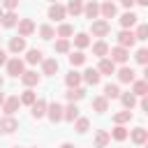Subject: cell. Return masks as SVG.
<instances>
[{
	"mask_svg": "<svg viewBox=\"0 0 148 148\" xmlns=\"http://www.w3.org/2000/svg\"><path fill=\"white\" fill-rule=\"evenodd\" d=\"M90 32H92V37H106V35L111 32V25H109V21H104V18H95V21L90 23Z\"/></svg>",
	"mask_w": 148,
	"mask_h": 148,
	"instance_id": "obj_1",
	"label": "cell"
},
{
	"mask_svg": "<svg viewBox=\"0 0 148 148\" xmlns=\"http://www.w3.org/2000/svg\"><path fill=\"white\" fill-rule=\"evenodd\" d=\"M109 56H111L109 60H111L113 65H118V62L123 65V62H127L130 51H127V49H123V46H113V49H109Z\"/></svg>",
	"mask_w": 148,
	"mask_h": 148,
	"instance_id": "obj_2",
	"label": "cell"
},
{
	"mask_svg": "<svg viewBox=\"0 0 148 148\" xmlns=\"http://www.w3.org/2000/svg\"><path fill=\"white\" fill-rule=\"evenodd\" d=\"M23 72H25V62H23L21 58H12V60H7V74H9V76H16V79H18Z\"/></svg>",
	"mask_w": 148,
	"mask_h": 148,
	"instance_id": "obj_3",
	"label": "cell"
},
{
	"mask_svg": "<svg viewBox=\"0 0 148 148\" xmlns=\"http://www.w3.org/2000/svg\"><path fill=\"white\" fill-rule=\"evenodd\" d=\"M21 106V102H18V95H12V97H5V102H2V111H5V116H14V111Z\"/></svg>",
	"mask_w": 148,
	"mask_h": 148,
	"instance_id": "obj_4",
	"label": "cell"
},
{
	"mask_svg": "<svg viewBox=\"0 0 148 148\" xmlns=\"http://www.w3.org/2000/svg\"><path fill=\"white\" fill-rule=\"evenodd\" d=\"M16 25H18V37H30V35L35 32V23H32V18H21Z\"/></svg>",
	"mask_w": 148,
	"mask_h": 148,
	"instance_id": "obj_5",
	"label": "cell"
},
{
	"mask_svg": "<svg viewBox=\"0 0 148 148\" xmlns=\"http://www.w3.org/2000/svg\"><path fill=\"white\" fill-rule=\"evenodd\" d=\"M134 32L132 30H120L118 32V46H123V49H130V46H134Z\"/></svg>",
	"mask_w": 148,
	"mask_h": 148,
	"instance_id": "obj_6",
	"label": "cell"
},
{
	"mask_svg": "<svg viewBox=\"0 0 148 148\" xmlns=\"http://www.w3.org/2000/svg\"><path fill=\"white\" fill-rule=\"evenodd\" d=\"M130 139H132L136 146H143V143L148 141V130H146V127H134V130L130 132Z\"/></svg>",
	"mask_w": 148,
	"mask_h": 148,
	"instance_id": "obj_7",
	"label": "cell"
},
{
	"mask_svg": "<svg viewBox=\"0 0 148 148\" xmlns=\"http://www.w3.org/2000/svg\"><path fill=\"white\" fill-rule=\"evenodd\" d=\"M99 79H102V74H99L97 69H92V67H88V69L81 74V81H86L88 86H97V83H99Z\"/></svg>",
	"mask_w": 148,
	"mask_h": 148,
	"instance_id": "obj_8",
	"label": "cell"
},
{
	"mask_svg": "<svg viewBox=\"0 0 148 148\" xmlns=\"http://www.w3.org/2000/svg\"><path fill=\"white\" fill-rule=\"evenodd\" d=\"M0 130H2V132H7V134H12V132H16V130H18V120H16L14 116H5V118L0 120Z\"/></svg>",
	"mask_w": 148,
	"mask_h": 148,
	"instance_id": "obj_9",
	"label": "cell"
},
{
	"mask_svg": "<svg viewBox=\"0 0 148 148\" xmlns=\"http://www.w3.org/2000/svg\"><path fill=\"white\" fill-rule=\"evenodd\" d=\"M65 16H67V12H65V7H62V5L53 2V5L49 7V18H51V21H62Z\"/></svg>",
	"mask_w": 148,
	"mask_h": 148,
	"instance_id": "obj_10",
	"label": "cell"
},
{
	"mask_svg": "<svg viewBox=\"0 0 148 148\" xmlns=\"http://www.w3.org/2000/svg\"><path fill=\"white\" fill-rule=\"evenodd\" d=\"M116 74H118V81H123V83H132V81H136V72H134L132 67H120Z\"/></svg>",
	"mask_w": 148,
	"mask_h": 148,
	"instance_id": "obj_11",
	"label": "cell"
},
{
	"mask_svg": "<svg viewBox=\"0 0 148 148\" xmlns=\"http://www.w3.org/2000/svg\"><path fill=\"white\" fill-rule=\"evenodd\" d=\"M46 116L51 118V123H58V120H62V106H60L58 102L49 104V106H46Z\"/></svg>",
	"mask_w": 148,
	"mask_h": 148,
	"instance_id": "obj_12",
	"label": "cell"
},
{
	"mask_svg": "<svg viewBox=\"0 0 148 148\" xmlns=\"http://www.w3.org/2000/svg\"><path fill=\"white\" fill-rule=\"evenodd\" d=\"M58 60L56 58H46V60H42V72L46 74V76H53L56 72H58Z\"/></svg>",
	"mask_w": 148,
	"mask_h": 148,
	"instance_id": "obj_13",
	"label": "cell"
},
{
	"mask_svg": "<svg viewBox=\"0 0 148 148\" xmlns=\"http://www.w3.org/2000/svg\"><path fill=\"white\" fill-rule=\"evenodd\" d=\"M79 118V106L76 104H67V106H62V120H69V123H74Z\"/></svg>",
	"mask_w": 148,
	"mask_h": 148,
	"instance_id": "obj_14",
	"label": "cell"
},
{
	"mask_svg": "<svg viewBox=\"0 0 148 148\" xmlns=\"http://www.w3.org/2000/svg\"><path fill=\"white\" fill-rule=\"evenodd\" d=\"M83 14H86V18L95 21V18L99 16V5H97V2H92V0H90V2H86V5H83Z\"/></svg>",
	"mask_w": 148,
	"mask_h": 148,
	"instance_id": "obj_15",
	"label": "cell"
},
{
	"mask_svg": "<svg viewBox=\"0 0 148 148\" xmlns=\"http://www.w3.org/2000/svg\"><path fill=\"white\" fill-rule=\"evenodd\" d=\"M97 72L99 74H116V65L109 60V58H99V65H97Z\"/></svg>",
	"mask_w": 148,
	"mask_h": 148,
	"instance_id": "obj_16",
	"label": "cell"
},
{
	"mask_svg": "<svg viewBox=\"0 0 148 148\" xmlns=\"http://www.w3.org/2000/svg\"><path fill=\"white\" fill-rule=\"evenodd\" d=\"M21 81H23V86L32 88V86H37V83H39V74H37V72H32V69H28V72H23V74H21Z\"/></svg>",
	"mask_w": 148,
	"mask_h": 148,
	"instance_id": "obj_17",
	"label": "cell"
},
{
	"mask_svg": "<svg viewBox=\"0 0 148 148\" xmlns=\"http://www.w3.org/2000/svg\"><path fill=\"white\" fill-rule=\"evenodd\" d=\"M65 83H67V88H79L81 86V74L76 69H69L65 74Z\"/></svg>",
	"mask_w": 148,
	"mask_h": 148,
	"instance_id": "obj_18",
	"label": "cell"
},
{
	"mask_svg": "<svg viewBox=\"0 0 148 148\" xmlns=\"http://www.w3.org/2000/svg\"><path fill=\"white\" fill-rule=\"evenodd\" d=\"M46 106H49V104H46L44 99H37V102L30 106V113H32V118H44V116H46Z\"/></svg>",
	"mask_w": 148,
	"mask_h": 148,
	"instance_id": "obj_19",
	"label": "cell"
},
{
	"mask_svg": "<svg viewBox=\"0 0 148 148\" xmlns=\"http://www.w3.org/2000/svg\"><path fill=\"white\" fill-rule=\"evenodd\" d=\"M109 141H111V136H109L106 130H97L95 132V148H106Z\"/></svg>",
	"mask_w": 148,
	"mask_h": 148,
	"instance_id": "obj_20",
	"label": "cell"
},
{
	"mask_svg": "<svg viewBox=\"0 0 148 148\" xmlns=\"http://www.w3.org/2000/svg\"><path fill=\"white\" fill-rule=\"evenodd\" d=\"M42 60H44V53H42L39 49H28V53H25V60H23V62L37 65V62H42Z\"/></svg>",
	"mask_w": 148,
	"mask_h": 148,
	"instance_id": "obj_21",
	"label": "cell"
},
{
	"mask_svg": "<svg viewBox=\"0 0 148 148\" xmlns=\"http://www.w3.org/2000/svg\"><path fill=\"white\" fill-rule=\"evenodd\" d=\"M65 97H67L72 104H76L79 99H83V97H86V90H83L81 86H79V88H69V90L65 92Z\"/></svg>",
	"mask_w": 148,
	"mask_h": 148,
	"instance_id": "obj_22",
	"label": "cell"
},
{
	"mask_svg": "<svg viewBox=\"0 0 148 148\" xmlns=\"http://www.w3.org/2000/svg\"><path fill=\"white\" fill-rule=\"evenodd\" d=\"M18 102H21V104H25V106H32V104L37 102V92H35L32 88H28V90H23V92H21Z\"/></svg>",
	"mask_w": 148,
	"mask_h": 148,
	"instance_id": "obj_23",
	"label": "cell"
},
{
	"mask_svg": "<svg viewBox=\"0 0 148 148\" xmlns=\"http://www.w3.org/2000/svg\"><path fill=\"white\" fill-rule=\"evenodd\" d=\"M65 12L72 14V16H79V14H83V2L81 0H69L67 7H65Z\"/></svg>",
	"mask_w": 148,
	"mask_h": 148,
	"instance_id": "obj_24",
	"label": "cell"
},
{
	"mask_svg": "<svg viewBox=\"0 0 148 148\" xmlns=\"http://www.w3.org/2000/svg\"><path fill=\"white\" fill-rule=\"evenodd\" d=\"M99 14H102L104 21H106V18H113V16L118 14V9H116L113 2H104V5H99Z\"/></svg>",
	"mask_w": 148,
	"mask_h": 148,
	"instance_id": "obj_25",
	"label": "cell"
},
{
	"mask_svg": "<svg viewBox=\"0 0 148 148\" xmlns=\"http://www.w3.org/2000/svg\"><path fill=\"white\" fill-rule=\"evenodd\" d=\"M9 51H12V53L25 51V37H12V39H9Z\"/></svg>",
	"mask_w": 148,
	"mask_h": 148,
	"instance_id": "obj_26",
	"label": "cell"
},
{
	"mask_svg": "<svg viewBox=\"0 0 148 148\" xmlns=\"http://www.w3.org/2000/svg\"><path fill=\"white\" fill-rule=\"evenodd\" d=\"M92 53H95L97 58H106V56H109V44H106L104 39L95 42V44H92Z\"/></svg>",
	"mask_w": 148,
	"mask_h": 148,
	"instance_id": "obj_27",
	"label": "cell"
},
{
	"mask_svg": "<svg viewBox=\"0 0 148 148\" xmlns=\"http://www.w3.org/2000/svg\"><path fill=\"white\" fill-rule=\"evenodd\" d=\"M148 92V81H132V95L134 97H143Z\"/></svg>",
	"mask_w": 148,
	"mask_h": 148,
	"instance_id": "obj_28",
	"label": "cell"
},
{
	"mask_svg": "<svg viewBox=\"0 0 148 148\" xmlns=\"http://www.w3.org/2000/svg\"><path fill=\"white\" fill-rule=\"evenodd\" d=\"M111 139H116V141H125L127 136H130V132H127V127L125 125H116L113 130H111V134H109Z\"/></svg>",
	"mask_w": 148,
	"mask_h": 148,
	"instance_id": "obj_29",
	"label": "cell"
},
{
	"mask_svg": "<svg viewBox=\"0 0 148 148\" xmlns=\"http://www.w3.org/2000/svg\"><path fill=\"white\" fill-rule=\"evenodd\" d=\"M0 21H2V25H5V28H14V25L18 23V16H16L14 12H2Z\"/></svg>",
	"mask_w": 148,
	"mask_h": 148,
	"instance_id": "obj_30",
	"label": "cell"
},
{
	"mask_svg": "<svg viewBox=\"0 0 148 148\" xmlns=\"http://www.w3.org/2000/svg\"><path fill=\"white\" fill-rule=\"evenodd\" d=\"M136 21H139V16H136L134 12H125V14L120 16V25H123L125 30H127V28H132V25H134Z\"/></svg>",
	"mask_w": 148,
	"mask_h": 148,
	"instance_id": "obj_31",
	"label": "cell"
},
{
	"mask_svg": "<svg viewBox=\"0 0 148 148\" xmlns=\"http://www.w3.org/2000/svg\"><path fill=\"white\" fill-rule=\"evenodd\" d=\"M102 97H106V99H116V97H120V88H118L116 83H106Z\"/></svg>",
	"mask_w": 148,
	"mask_h": 148,
	"instance_id": "obj_32",
	"label": "cell"
},
{
	"mask_svg": "<svg viewBox=\"0 0 148 148\" xmlns=\"http://www.w3.org/2000/svg\"><path fill=\"white\" fill-rule=\"evenodd\" d=\"M92 109H95L97 113L109 111V99H106V97H102V95H99V97H95V99H92Z\"/></svg>",
	"mask_w": 148,
	"mask_h": 148,
	"instance_id": "obj_33",
	"label": "cell"
},
{
	"mask_svg": "<svg viewBox=\"0 0 148 148\" xmlns=\"http://www.w3.org/2000/svg\"><path fill=\"white\" fill-rule=\"evenodd\" d=\"M88 44H90V37H88L86 32H76V35H74V46H76L79 51H81V49H86Z\"/></svg>",
	"mask_w": 148,
	"mask_h": 148,
	"instance_id": "obj_34",
	"label": "cell"
},
{
	"mask_svg": "<svg viewBox=\"0 0 148 148\" xmlns=\"http://www.w3.org/2000/svg\"><path fill=\"white\" fill-rule=\"evenodd\" d=\"M120 102H123V106H125L127 111H132L134 104H136V97H134L132 92H120Z\"/></svg>",
	"mask_w": 148,
	"mask_h": 148,
	"instance_id": "obj_35",
	"label": "cell"
},
{
	"mask_svg": "<svg viewBox=\"0 0 148 148\" xmlns=\"http://www.w3.org/2000/svg\"><path fill=\"white\" fill-rule=\"evenodd\" d=\"M132 120V111H118V113H113V123L116 125H125V123H130Z\"/></svg>",
	"mask_w": 148,
	"mask_h": 148,
	"instance_id": "obj_36",
	"label": "cell"
},
{
	"mask_svg": "<svg viewBox=\"0 0 148 148\" xmlns=\"http://www.w3.org/2000/svg\"><path fill=\"white\" fill-rule=\"evenodd\" d=\"M56 35H58L60 39H67V37H72V35H74V28H72L69 23H60V25H58V32H56Z\"/></svg>",
	"mask_w": 148,
	"mask_h": 148,
	"instance_id": "obj_37",
	"label": "cell"
},
{
	"mask_svg": "<svg viewBox=\"0 0 148 148\" xmlns=\"http://www.w3.org/2000/svg\"><path fill=\"white\" fill-rule=\"evenodd\" d=\"M88 127H90V120H88V118H81V116H79V118L74 120V130H76L79 134H86Z\"/></svg>",
	"mask_w": 148,
	"mask_h": 148,
	"instance_id": "obj_38",
	"label": "cell"
},
{
	"mask_svg": "<svg viewBox=\"0 0 148 148\" xmlns=\"http://www.w3.org/2000/svg\"><path fill=\"white\" fill-rule=\"evenodd\" d=\"M69 62H72V67H79V65H83V62H86V56H83V51H74V53L69 56Z\"/></svg>",
	"mask_w": 148,
	"mask_h": 148,
	"instance_id": "obj_39",
	"label": "cell"
},
{
	"mask_svg": "<svg viewBox=\"0 0 148 148\" xmlns=\"http://www.w3.org/2000/svg\"><path fill=\"white\" fill-rule=\"evenodd\" d=\"M134 39H139V42L148 39V25H146V23H141V25L136 28V32H134Z\"/></svg>",
	"mask_w": 148,
	"mask_h": 148,
	"instance_id": "obj_40",
	"label": "cell"
},
{
	"mask_svg": "<svg viewBox=\"0 0 148 148\" xmlns=\"http://www.w3.org/2000/svg\"><path fill=\"white\" fill-rule=\"evenodd\" d=\"M39 35H42V39H51V37H56V30H53V25H42Z\"/></svg>",
	"mask_w": 148,
	"mask_h": 148,
	"instance_id": "obj_41",
	"label": "cell"
},
{
	"mask_svg": "<svg viewBox=\"0 0 148 148\" xmlns=\"http://www.w3.org/2000/svg\"><path fill=\"white\" fill-rule=\"evenodd\" d=\"M56 51L58 53H67L69 51V39H58L56 42Z\"/></svg>",
	"mask_w": 148,
	"mask_h": 148,
	"instance_id": "obj_42",
	"label": "cell"
},
{
	"mask_svg": "<svg viewBox=\"0 0 148 148\" xmlns=\"http://www.w3.org/2000/svg\"><path fill=\"white\" fill-rule=\"evenodd\" d=\"M134 58H136V62H139V65H146V62H148V49H139Z\"/></svg>",
	"mask_w": 148,
	"mask_h": 148,
	"instance_id": "obj_43",
	"label": "cell"
},
{
	"mask_svg": "<svg viewBox=\"0 0 148 148\" xmlns=\"http://www.w3.org/2000/svg\"><path fill=\"white\" fill-rule=\"evenodd\" d=\"M2 7H5L7 12H14V9L18 7V0H2Z\"/></svg>",
	"mask_w": 148,
	"mask_h": 148,
	"instance_id": "obj_44",
	"label": "cell"
},
{
	"mask_svg": "<svg viewBox=\"0 0 148 148\" xmlns=\"http://www.w3.org/2000/svg\"><path fill=\"white\" fill-rule=\"evenodd\" d=\"M7 60H9V58H7V51L0 49V65H7Z\"/></svg>",
	"mask_w": 148,
	"mask_h": 148,
	"instance_id": "obj_45",
	"label": "cell"
},
{
	"mask_svg": "<svg viewBox=\"0 0 148 148\" xmlns=\"http://www.w3.org/2000/svg\"><path fill=\"white\" fill-rule=\"evenodd\" d=\"M141 109H143V111H148V99H146V95L141 97Z\"/></svg>",
	"mask_w": 148,
	"mask_h": 148,
	"instance_id": "obj_46",
	"label": "cell"
},
{
	"mask_svg": "<svg viewBox=\"0 0 148 148\" xmlns=\"http://www.w3.org/2000/svg\"><path fill=\"white\" fill-rule=\"evenodd\" d=\"M120 2H123V7H132L134 5V0H120Z\"/></svg>",
	"mask_w": 148,
	"mask_h": 148,
	"instance_id": "obj_47",
	"label": "cell"
},
{
	"mask_svg": "<svg viewBox=\"0 0 148 148\" xmlns=\"http://www.w3.org/2000/svg\"><path fill=\"white\" fill-rule=\"evenodd\" d=\"M136 5H141V7H148V0H134Z\"/></svg>",
	"mask_w": 148,
	"mask_h": 148,
	"instance_id": "obj_48",
	"label": "cell"
},
{
	"mask_svg": "<svg viewBox=\"0 0 148 148\" xmlns=\"http://www.w3.org/2000/svg\"><path fill=\"white\" fill-rule=\"evenodd\" d=\"M60 148H74V146H72V143H62Z\"/></svg>",
	"mask_w": 148,
	"mask_h": 148,
	"instance_id": "obj_49",
	"label": "cell"
},
{
	"mask_svg": "<svg viewBox=\"0 0 148 148\" xmlns=\"http://www.w3.org/2000/svg\"><path fill=\"white\" fill-rule=\"evenodd\" d=\"M2 102H5V95H2V92H0V106H2Z\"/></svg>",
	"mask_w": 148,
	"mask_h": 148,
	"instance_id": "obj_50",
	"label": "cell"
},
{
	"mask_svg": "<svg viewBox=\"0 0 148 148\" xmlns=\"http://www.w3.org/2000/svg\"><path fill=\"white\" fill-rule=\"evenodd\" d=\"M2 83H5V81H2V76H0V88H2Z\"/></svg>",
	"mask_w": 148,
	"mask_h": 148,
	"instance_id": "obj_51",
	"label": "cell"
},
{
	"mask_svg": "<svg viewBox=\"0 0 148 148\" xmlns=\"http://www.w3.org/2000/svg\"><path fill=\"white\" fill-rule=\"evenodd\" d=\"M0 16H2V7H0Z\"/></svg>",
	"mask_w": 148,
	"mask_h": 148,
	"instance_id": "obj_52",
	"label": "cell"
},
{
	"mask_svg": "<svg viewBox=\"0 0 148 148\" xmlns=\"http://www.w3.org/2000/svg\"><path fill=\"white\" fill-rule=\"evenodd\" d=\"M12 148H21V146H12Z\"/></svg>",
	"mask_w": 148,
	"mask_h": 148,
	"instance_id": "obj_53",
	"label": "cell"
},
{
	"mask_svg": "<svg viewBox=\"0 0 148 148\" xmlns=\"http://www.w3.org/2000/svg\"><path fill=\"white\" fill-rule=\"evenodd\" d=\"M51 2H58V0H51Z\"/></svg>",
	"mask_w": 148,
	"mask_h": 148,
	"instance_id": "obj_54",
	"label": "cell"
},
{
	"mask_svg": "<svg viewBox=\"0 0 148 148\" xmlns=\"http://www.w3.org/2000/svg\"><path fill=\"white\" fill-rule=\"evenodd\" d=\"M106 2H111V0H106Z\"/></svg>",
	"mask_w": 148,
	"mask_h": 148,
	"instance_id": "obj_55",
	"label": "cell"
},
{
	"mask_svg": "<svg viewBox=\"0 0 148 148\" xmlns=\"http://www.w3.org/2000/svg\"><path fill=\"white\" fill-rule=\"evenodd\" d=\"M35 148H37V146H35Z\"/></svg>",
	"mask_w": 148,
	"mask_h": 148,
	"instance_id": "obj_56",
	"label": "cell"
},
{
	"mask_svg": "<svg viewBox=\"0 0 148 148\" xmlns=\"http://www.w3.org/2000/svg\"><path fill=\"white\" fill-rule=\"evenodd\" d=\"M0 132H2V130H0Z\"/></svg>",
	"mask_w": 148,
	"mask_h": 148,
	"instance_id": "obj_57",
	"label": "cell"
}]
</instances>
